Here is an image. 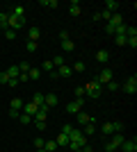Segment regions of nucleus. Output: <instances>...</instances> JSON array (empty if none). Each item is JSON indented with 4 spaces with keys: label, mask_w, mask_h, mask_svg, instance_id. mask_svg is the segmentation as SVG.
I'll list each match as a JSON object with an SVG mask.
<instances>
[{
    "label": "nucleus",
    "mask_w": 137,
    "mask_h": 152,
    "mask_svg": "<svg viewBox=\"0 0 137 152\" xmlns=\"http://www.w3.org/2000/svg\"><path fill=\"white\" fill-rule=\"evenodd\" d=\"M124 129V123H119V121H107V123H103L101 125V134H105V136H112V134H119Z\"/></svg>",
    "instance_id": "obj_1"
},
{
    "label": "nucleus",
    "mask_w": 137,
    "mask_h": 152,
    "mask_svg": "<svg viewBox=\"0 0 137 152\" xmlns=\"http://www.w3.org/2000/svg\"><path fill=\"white\" fill-rule=\"evenodd\" d=\"M124 141H126V136H124L121 132H119V134H112V139L105 143V150H107V152H117V150H121V143H124Z\"/></svg>",
    "instance_id": "obj_2"
},
{
    "label": "nucleus",
    "mask_w": 137,
    "mask_h": 152,
    "mask_svg": "<svg viewBox=\"0 0 137 152\" xmlns=\"http://www.w3.org/2000/svg\"><path fill=\"white\" fill-rule=\"evenodd\" d=\"M85 95H89V98H101V95H103V86H101L96 80H91V82L85 84Z\"/></svg>",
    "instance_id": "obj_3"
},
{
    "label": "nucleus",
    "mask_w": 137,
    "mask_h": 152,
    "mask_svg": "<svg viewBox=\"0 0 137 152\" xmlns=\"http://www.w3.org/2000/svg\"><path fill=\"white\" fill-rule=\"evenodd\" d=\"M82 107H85V98H76V100H71L69 104H66V111L76 116L78 111H82Z\"/></svg>",
    "instance_id": "obj_4"
},
{
    "label": "nucleus",
    "mask_w": 137,
    "mask_h": 152,
    "mask_svg": "<svg viewBox=\"0 0 137 152\" xmlns=\"http://www.w3.org/2000/svg\"><path fill=\"white\" fill-rule=\"evenodd\" d=\"M114 80V73H112V68H103L101 73H98V77H96V82L101 84V86H105L107 82H112Z\"/></svg>",
    "instance_id": "obj_5"
},
{
    "label": "nucleus",
    "mask_w": 137,
    "mask_h": 152,
    "mask_svg": "<svg viewBox=\"0 0 137 152\" xmlns=\"http://www.w3.org/2000/svg\"><path fill=\"white\" fill-rule=\"evenodd\" d=\"M124 91H126L128 95H135V93H137V75L128 77V80L124 82Z\"/></svg>",
    "instance_id": "obj_6"
},
{
    "label": "nucleus",
    "mask_w": 137,
    "mask_h": 152,
    "mask_svg": "<svg viewBox=\"0 0 137 152\" xmlns=\"http://www.w3.org/2000/svg\"><path fill=\"white\" fill-rule=\"evenodd\" d=\"M85 145H87V136H80L78 141H69V145H66V148H69L71 152H80Z\"/></svg>",
    "instance_id": "obj_7"
},
{
    "label": "nucleus",
    "mask_w": 137,
    "mask_h": 152,
    "mask_svg": "<svg viewBox=\"0 0 137 152\" xmlns=\"http://www.w3.org/2000/svg\"><path fill=\"white\" fill-rule=\"evenodd\" d=\"M121 152H137V139L133 136V139H126L124 143H121Z\"/></svg>",
    "instance_id": "obj_8"
},
{
    "label": "nucleus",
    "mask_w": 137,
    "mask_h": 152,
    "mask_svg": "<svg viewBox=\"0 0 137 152\" xmlns=\"http://www.w3.org/2000/svg\"><path fill=\"white\" fill-rule=\"evenodd\" d=\"M76 116H78V127L87 125V123H96V121H94V116H89V114L85 111V109H82V111H78Z\"/></svg>",
    "instance_id": "obj_9"
},
{
    "label": "nucleus",
    "mask_w": 137,
    "mask_h": 152,
    "mask_svg": "<svg viewBox=\"0 0 137 152\" xmlns=\"http://www.w3.org/2000/svg\"><path fill=\"white\" fill-rule=\"evenodd\" d=\"M48 114H50V109L46 107V104H41V107L37 109V114H34L32 121H46V118H48Z\"/></svg>",
    "instance_id": "obj_10"
},
{
    "label": "nucleus",
    "mask_w": 137,
    "mask_h": 152,
    "mask_svg": "<svg viewBox=\"0 0 137 152\" xmlns=\"http://www.w3.org/2000/svg\"><path fill=\"white\" fill-rule=\"evenodd\" d=\"M39 37H41V30L37 25H32L27 30V41H37V43H39Z\"/></svg>",
    "instance_id": "obj_11"
},
{
    "label": "nucleus",
    "mask_w": 137,
    "mask_h": 152,
    "mask_svg": "<svg viewBox=\"0 0 137 152\" xmlns=\"http://www.w3.org/2000/svg\"><path fill=\"white\" fill-rule=\"evenodd\" d=\"M57 102H59V98H57L55 93H48V95H44V104H46L48 109H53L55 104H57Z\"/></svg>",
    "instance_id": "obj_12"
},
{
    "label": "nucleus",
    "mask_w": 137,
    "mask_h": 152,
    "mask_svg": "<svg viewBox=\"0 0 137 152\" xmlns=\"http://www.w3.org/2000/svg\"><path fill=\"white\" fill-rule=\"evenodd\" d=\"M37 109H39V107H37V104H32V102H23V114H25V116H32V118H34Z\"/></svg>",
    "instance_id": "obj_13"
},
{
    "label": "nucleus",
    "mask_w": 137,
    "mask_h": 152,
    "mask_svg": "<svg viewBox=\"0 0 137 152\" xmlns=\"http://www.w3.org/2000/svg\"><path fill=\"white\" fill-rule=\"evenodd\" d=\"M69 14H71L73 18H76V16H80V14H82V7H80V2H76V0H73L71 5H69Z\"/></svg>",
    "instance_id": "obj_14"
},
{
    "label": "nucleus",
    "mask_w": 137,
    "mask_h": 152,
    "mask_svg": "<svg viewBox=\"0 0 137 152\" xmlns=\"http://www.w3.org/2000/svg\"><path fill=\"white\" fill-rule=\"evenodd\" d=\"M80 132L85 134V136H91V134H96V123H87V125L80 127Z\"/></svg>",
    "instance_id": "obj_15"
},
{
    "label": "nucleus",
    "mask_w": 137,
    "mask_h": 152,
    "mask_svg": "<svg viewBox=\"0 0 137 152\" xmlns=\"http://www.w3.org/2000/svg\"><path fill=\"white\" fill-rule=\"evenodd\" d=\"M55 73H57V77H71V73H73V70H71V66H66V64H64V66L55 68Z\"/></svg>",
    "instance_id": "obj_16"
},
{
    "label": "nucleus",
    "mask_w": 137,
    "mask_h": 152,
    "mask_svg": "<svg viewBox=\"0 0 137 152\" xmlns=\"http://www.w3.org/2000/svg\"><path fill=\"white\" fill-rule=\"evenodd\" d=\"M9 14H12L14 18H21V20H25V9H23L21 5H16V7H14V9H12Z\"/></svg>",
    "instance_id": "obj_17"
},
{
    "label": "nucleus",
    "mask_w": 137,
    "mask_h": 152,
    "mask_svg": "<svg viewBox=\"0 0 137 152\" xmlns=\"http://www.w3.org/2000/svg\"><path fill=\"white\" fill-rule=\"evenodd\" d=\"M96 61L98 64H107V61H110V52H107V50H98L96 52Z\"/></svg>",
    "instance_id": "obj_18"
},
{
    "label": "nucleus",
    "mask_w": 137,
    "mask_h": 152,
    "mask_svg": "<svg viewBox=\"0 0 137 152\" xmlns=\"http://www.w3.org/2000/svg\"><path fill=\"white\" fill-rule=\"evenodd\" d=\"M59 48H62L64 52H73V50H76V43H73L71 39H66V41H62V43H59Z\"/></svg>",
    "instance_id": "obj_19"
},
{
    "label": "nucleus",
    "mask_w": 137,
    "mask_h": 152,
    "mask_svg": "<svg viewBox=\"0 0 137 152\" xmlns=\"http://www.w3.org/2000/svg\"><path fill=\"white\" fill-rule=\"evenodd\" d=\"M9 109H14V111H23V100H21V98H12Z\"/></svg>",
    "instance_id": "obj_20"
},
{
    "label": "nucleus",
    "mask_w": 137,
    "mask_h": 152,
    "mask_svg": "<svg viewBox=\"0 0 137 152\" xmlns=\"http://www.w3.org/2000/svg\"><path fill=\"white\" fill-rule=\"evenodd\" d=\"M105 9L110 14H117V9H119V2L117 0H105Z\"/></svg>",
    "instance_id": "obj_21"
},
{
    "label": "nucleus",
    "mask_w": 137,
    "mask_h": 152,
    "mask_svg": "<svg viewBox=\"0 0 137 152\" xmlns=\"http://www.w3.org/2000/svg\"><path fill=\"white\" fill-rule=\"evenodd\" d=\"M5 73H7L9 77H12V80H19V77H21V70H19V66H9V68H7Z\"/></svg>",
    "instance_id": "obj_22"
},
{
    "label": "nucleus",
    "mask_w": 137,
    "mask_h": 152,
    "mask_svg": "<svg viewBox=\"0 0 137 152\" xmlns=\"http://www.w3.org/2000/svg\"><path fill=\"white\" fill-rule=\"evenodd\" d=\"M55 143H57V148H62V145H69V136H66V134H57Z\"/></svg>",
    "instance_id": "obj_23"
},
{
    "label": "nucleus",
    "mask_w": 137,
    "mask_h": 152,
    "mask_svg": "<svg viewBox=\"0 0 137 152\" xmlns=\"http://www.w3.org/2000/svg\"><path fill=\"white\" fill-rule=\"evenodd\" d=\"M39 75H41L39 68H30L27 70V80H39Z\"/></svg>",
    "instance_id": "obj_24"
},
{
    "label": "nucleus",
    "mask_w": 137,
    "mask_h": 152,
    "mask_svg": "<svg viewBox=\"0 0 137 152\" xmlns=\"http://www.w3.org/2000/svg\"><path fill=\"white\" fill-rule=\"evenodd\" d=\"M85 68H87V66H85L82 61H76V64L71 66V70H73V73H85Z\"/></svg>",
    "instance_id": "obj_25"
},
{
    "label": "nucleus",
    "mask_w": 137,
    "mask_h": 152,
    "mask_svg": "<svg viewBox=\"0 0 137 152\" xmlns=\"http://www.w3.org/2000/svg\"><path fill=\"white\" fill-rule=\"evenodd\" d=\"M44 150L46 152H55V150H57V143H55V141H46V143H44Z\"/></svg>",
    "instance_id": "obj_26"
},
{
    "label": "nucleus",
    "mask_w": 137,
    "mask_h": 152,
    "mask_svg": "<svg viewBox=\"0 0 137 152\" xmlns=\"http://www.w3.org/2000/svg\"><path fill=\"white\" fill-rule=\"evenodd\" d=\"M7 20H9V12H0V25H2V30H7Z\"/></svg>",
    "instance_id": "obj_27"
},
{
    "label": "nucleus",
    "mask_w": 137,
    "mask_h": 152,
    "mask_svg": "<svg viewBox=\"0 0 137 152\" xmlns=\"http://www.w3.org/2000/svg\"><path fill=\"white\" fill-rule=\"evenodd\" d=\"M30 102H32V104H37V107H41V104H44V95H41V93H34Z\"/></svg>",
    "instance_id": "obj_28"
},
{
    "label": "nucleus",
    "mask_w": 137,
    "mask_h": 152,
    "mask_svg": "<svg viewBox=\"0 0 137 152\" xmlns=\"http://www.w3.org/2000/svg\"><path fill=\"white\" fill-rule=\"evenodd\" d=\"M41 7H50V9H55V7H59L57 0H41Z\"/></svg>",
    "instance_id": "obj_29"
},
{
    "label": "nucleus",
    "mask_w": 137,
    "mask_h": 152,
    "mask_svg": "<svg viewBox=\"0 0 137 152\" xmlns=\"http://www.w3.org/2000/svg\"><path fill=\"white\" fill-rule=\"evenodd\" d=\"M16 66H19V70H21V73H23V75H27V70L32 68V66H30V64H27V61H21V64H16Z\"/></svg>",
    "instance_id": "obj_30"
},
{
    "label": "nucleus",
    "mask_w": 137,
    "mask_h": 152,
    "mask_svg": "<svg viewBox=\"0 0 137 152\" xmlns=\"http://www.w3.org/2000/svg\"><path fill=\"white\" fill-rule=\"evenodd\" d=\"M41 68H44L46 73H53V70H55V66H53V59H48V61H44V64H41Z\"/></svg>",
    "instance_id": "obj_31"
},
{
    "label": "nucleus",
    "mask_w": 137,
    "mask_h": 152,
    "mask_svg": "<svg viewBox=\"0 0 137 152\" xmlns=\"http://www.w3.org/2000/svg\"><path fill=\"white\" fill-rule=\"evenodd\" d=\"M37 48H39V45H37V41H27V43H25V50H27V52H37Z\"/></svg>",
    "instance_id": "obj_32"
},
{
    "label": "nucleus",
    "mask_w": 137,
    "mask_h": 152,
    "mask_svg": "<svg viewBox=\"0 0 137 152\" xmlns=\"http://www.w3.org/2000/svg\"><path fill=\"white\" fill-rule=\"evenodd\" d=\"M64 57H62V55H57V57H55V59H53V66H55V68H59V66H64Z\"/></svg>",
    "instance_id": "obj_33"
},
{
    "label": "nucleus",
    "mask_w": 137,
    "mask_h": 152,
    "mask_svg": "<svg viewBox=\"0 0 137 152\" xmlns=\"http://www.w3.org/2000/svg\"><path fill=\"white\" fill-rule=\"evenodd\" d=\"M44 143H46L44 136H37V139H34V148H37V150H44Z\"/></svg>",
    "instance_id": "obj_34"
},
{
    "label": "nucleus",
    "mask_w": 137,
    "mask_h": 152,
    "mask_svg": "<svg viewBox=\"0 0 137 152\" xmlns=\"http://www.w3.org/2000/svg\"><path fill=\"white\" fill-rule=\"evenodd\" d=\"M19 121L23 123V125H30V123H32V116H25V114H23V111H21V116H19Z\"/></svg>",
    "instance_id": "obj_35"
},
{
    "label": "nucleus",
    "mask_w": 137,
    "mask_h": 152,
    "mask_svg": "<svg viewBox=\"0 0 137 152\" xmlns=\"http://www.w3.org/2000/svg\"><path fill=\"white\" fill-rule=\"evenodd\" d=\"M34 127H37V132H46V121H32Z\"/></svg>",
    "instance_id": "obj_36"
},
{
    "label": "nucleus",
    "mask_w": 137,
    "mask_h": 152,
    "mask_svg": "<svg viewBox=\"0 0 137 152\" xmlns=\"http://www.w3.org/2000/svg\"><path fill=\"white\" fill-rule=\"evenodd\" d=\"M105 89H107V91H112V93H114V91H119V84L114 82V80H112V82H107V84H105Z\"/></svg>",
    "instance_id": "obj_37"
},
{
    "label": "nucleus",
    "mask_w": 137,
    "mask_h": 152,
    "mask_svg": "<svg viewBox=\"0 0 137 152\" xmlns=\"http://www.w3.org/2000/svg\"><path fill=\"white\" fill-rule=\"evenodd\" d=\"M126 45H130L133 50L137 48V37H128V41H126Z\"/></svg>",
    "instance_id": "obj_38"
},
{
    "label": "nucleus",
    "mask_w": 137,
    "mask_h": 152,
    "mask_svg": "<svg viewBox=\"0 0 137 152\" xmlns=\"http://www.w3.org/2000/svg\"><path fill=\"white\" fill-rule=\"evenodd\" d=\"M5 39H9V41L16 39V32H14V30H5Z\"/></svg>",
    "instance_id": "obj_39"
},
{
    "label": "nucleus",
    "mask_w": 137,
    "mask_h": 152,
    "mask_svg": "<svg viewBox=\"0 0 137 152\" xmlns=\"http://www.w3.org/2000/svg\"><path fill=\"white\" fill-rule=\"evenodd\" d=\"M9 80H12V77L7 75V73H0V84H7Z\"/></svg>",
    "instance_id": "obj_40"
},
{
    "label": "nucleus",
    "mask_w": 137,
    "mask_h": 152,
    "mask_svg": "<svg viewBox=\"0 0 137 152\" xmlns=\"http://www.w3.org/2000/svg\"><path fill=\"white\" fill-rule=\"evenodd\" d=\"M85 95V86H76V98H82Z\"/></svg>",
    "instance_id": "obj_41"
},
{
    "label": "nucleus",
    "mask_w": 137,
    "mask_h": 152,
    "mask_svg": "<svg viewBox=\"0 0 137 152\" xmlns=\"http://www.w3.org/2000/svg\"><path fill=\"white\" fill-rule=\"evenodd\" d=\"M19 80H9V82H7V86H12V89H16V86H19Z\"/></svg>",
    "instance_id": "obj_42"
},
{
    "label": "nucleus",
    "mask_w": 137,
    "mask_h": 152,
    "mask_svg": "<svg viewBox=\"0 0 137 152\" xmlns=\"http://www.w3.org/2000/svg\"><path fill=\"white\" fill-rule=\"evenodd\" d=\"M7 114H9V118H19V116H21V111H14V109H9Z\"/></svg>",
    "instance_id": "obj_43"
},
{
    "label": "nucleus",
    "mask_w": 137,
    "mask_h": 152,
    "mask_svg": "<svg viewBox=\"0 0 137 152\" xmlns=\"http://www.w3.org/2000/svg\"><path fill=\"white\" fill-rule=\"evenodd\" d=\"M71 129H73V125H64V127H62V134H66V136H69V132H71Z\"/></svg>",
    "instance_id": "obj_44"
},
{
    "label": "nucleus",
    "mask_w": 137,
    "mask_h": 152,
    "mask_svg": "<svg viewBox=\"0 0 137 152\" xmlns=\"http://www.w3.org/2000/svg\"><path fill=\"white\" fill-rule=\"evenodd\" d=\"M69 39V32H59V41H66Z\"/></svg>",
    "instance_id": "obj_45"
},
{
    "label": "nucleus",
    "mask_w": 137,
    "mask_h": 152,
    "mask_svg": "<svg viewBox=\"0 0 137 152\" xmlns=\"http://www.w3.org/2000/svg\"><path fill=\"white\" fill-rule=\"evenodd\" d=\"M0 12H2V9H0Z\"/></svg>",
    "instance_id": "obj_46"
},
{
    "label": "nucleus",
    "mask_w": 137,
    "mask_h": 152,
    "mask_svg": "<svg viewBox=\"0 0 137 152\" xmlns=\"http://www.w3.org/2000/svg\"><path fill=\"white\" fill-rule=\"evenodd\" d=\"M80 152H82V150H80Z\"/></svg>",
    "instance_id": "obj_47"
}]
</instances>
